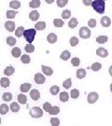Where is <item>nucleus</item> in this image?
<instances>
[{
    "mask_svg": "<svg viewBox=\"0 0 112 126\" xmlns=\"http://www.w3.org/2000/svg\"><path fill=\"white\" fill-rule=\"evenodd\" d=\"M92 7L97 13L103 14L105 12V8H106L105 0H94L92 3Z\"/></svg>",
    "mask_w": 112,
    "mask_h": 126,
    "instance_id": "f257e3e1",
    "label": "nucleus"
},
{
    "mask_svg": "<svg viewBox=\"0 0 112 126\" xmlns=\"http://www.w3.org/2000/svg\"><path fill=\"white\" fill-rule=\"evenodd\" d=\"M36 29H27V30H24V32H23V37L25 38V40L28 43H32L35 39V37H36Z\"/></svg>",
    "mask_w": 112,
    "mask_h": 126,
    "instance_id": "f03ea898",
    "label": "nucleus"
},
{
    "mask_svg": "<svg viewBox=\"0 0 112 126\" xmlns=\"http://www.w3.org/2000/svg\"><path fill=\"white\" fill-rule=\"evenodd\" d=\"M30 116L33 118H41L43 116V111L38 107H34L30 109Z\"/></svg>",
    "mask_w": 112,
    "mask_h": 126,
    "instance_id": "7ed1b4c3",
    "label": "nucleus"
},
{
    "mask_svg": "<svg viewBox=\"0 0 112 126\" xmlns=\"http://www.w3.org/2000/svg\"><path fill=\"white\" fill-rule=\"evenodd\" d=\"M80 36L81 38H84V39L89 38L90 36H91V30H90V28L86 26L81 27L80 29Z\"/></svg>",
    "mask_w": 112,
    "mask_h": 126,
    "instance_id": "20e7f679",
    "label": "nucleus"
},
{
    "mask_svg": "<svg viewBox=\"0 0 112 126\" xmlns=\"http://www.w3.org/2000/svg\"><path fill=\"white\" fill-rule=\"evenodd\" d=\"M99 98V95L97 93H95V92H92V93H90L88 96H87V101H88V103L90 104H94L95 103Z\"/></svg>",
    "mask_w": 112,
    "mask_h": 126,
    "instance_id": "39448f33",
    "label": "nucleus"
},
{
    "mask_svg": "<svg viewBox=\"0 0 112 126\" xmlns=\"http://www.w3.org/2000/svg\"><path fill=\"white\" fill-rule=\"evenodd\" d=\"M34 79H35V82H36V84H43V83H45V81H46L45 76L42 75L41 73H36V75H35Z\"/></svg>",
    "mask_w": 112,
    "mask_h": 126,
    "instance_id": "423d86ee",
    "label": "nucleus"
},
{
    "mask_svg": "<svg viewBox=\"0 0 112 126\" xmlns=\"http://www.w3.org/2000/svg\"><path fill=\"white\" fill-rule=\"evenodd\" d=\"M96 54L100 56V57H102V58H106V57H108V51L107 49H104V48H98L97 50H96Z\"/></svg>",
    "mask_w": 112,
    "mask_h": 126,
    "instance_id": "0eeeda50",
    "label": "nucleus"
},
{
    "mask_svg": "<svg viewBox=\"0 0 112 126\" xmlns=\"http://www.w3.org/2000/svg\"><path fill=\"white\" fill-rule=\"evenodd\" d=\"M101 24L104 27H109L111 24V20L108 16H104L101 18Z\"/></svg>",
    "mask_w": 112,
    "mask_h": 126,
    "instance_id": "6e6552de",
    "label": "nucleus"
},
{
    "mask_svg": "<svg viewBox=\"0 0 112 126\" xmlns=\"http://www.w3.org/2000/svg\"><path fill=\"white\" fill-rule=\"evenodd\" d=\"M5 28L9 32H13L15 30V23L12 21H8L5 23Z\"/></svg>",
    "mask_w": 112,
    "mask_h": 126,
    "instance_id": "1a4fd4ad",
    "label": "nucleus"
},
{
    "mask_svg": "<svg viewBox=\"0 0 112 126\" xmlns=\"http://www.w3.org/2000/svg\"><path fill=\"white\" fill-rule=\"evenodd\" d=\"M30 96H31V98L33 100L37 101V100L40 98V93H39V91L38 90L34 89V90H32L31 92H30Z\"/></svg>",
    "mask_w": 112,
    "mask_h": 126,
    "instance_id": "9d476101",
    "label": "nucleus"
},
{
    "mask_svg": "<svg viewBox=\"0 0 112 126\" xmlns=\"http://www.w3.org/2000/svg\"><path fill=\"white\" fill-rule=\"evenodd\" d=\"M41 68H42L43 73H44L45 75H47V76H51V75L53 74L52 68H50L49 66H46L44 64H42V65H41Z\"/></svg>",
    "mask_w": 112,
    "mask_h": 126,
    "instance_id": "9b49d317",
    "label": "nucleus"
},
{
    "mask_svg": "<svg viewBox=\"0 0 112 126\" xmlns=\"http://www.w3.org/2000/svg\"><path fill=\"white\" fill-rule=\"evenodd\" d=\"M29 18L31 21H34V22H36L38 20L39 18V13L36 11V10H32L31 12L29 13Z\"/></svg>",
    "mask_w": 112,
    "mask_h": 126,
    "instance_id": "f8f14e48",
    "label": "nucleus"
},
{
    "mask_svg": "<svg viewBox=\"0 0 112 126\" xmlns=\"http://www.w3.org/2000/svg\"><path fill=\"white\" fill-rule=\"evenodd\" d=\"M47 40H48V42L50 43V44H53V43H55V42L57 41V36H56L54 33H50V34H49L48 36H47Z\"/></svg>",
    "mask_w": 112,
    "mask_h": 126,
    "instance_id": "ddd939ff",
    "label": "nucleus"
},
{
    "mask_svg": "<svg viewBox=\"0 0 112 126\" xmlns=\"http://www.w3.org/2000/svg\"><path fill=\"white\" fill-rule=\"evenodd\" d=\"M31 83H23V84L20 86V90H21L22 93H28L29 90L31 89Z\"/></svg>",
    "mask_w": 112,
    "mask_h": 126,
    "instance_id": "4468645a",
    "label": "nucleus"
},
{
    "mask_svg": "<svg viewBox=\"0 0 112 126\" xmlns=\"http://www.w3.org/2000/svg\"><path fill=\"white\" fill-rule=\"evenodd\" d=\"M11 54H12V56L15 57V58H18V57H21L22 56V51H21V49L18 48V47H15L12 49L11 50Z\"/></svg>",
    "mask_w": 112,
    "mask_h": 126,
    "instance_id": "2eb2a0df",
    "label": "nucleus"
},
{
    "mask_svg": "<svg viewBox=\"0 0 112 126\" xmlns=\"http://www.w3.org/2000/svg\"><path fill=\"white\" fill-rule=\"evenodd\" d=\"M0 85L3 88H8L10 85V80H9L8 78H2L0 79Z\"/></svg>",
    "mask_w": 112,
    "mask_h": 126,
    "instance_id": "dca6fc26",
    "label": "nucleus"
},
{
    "mask_svg": "<svg viewBox=\"0 0 112 126\" xmlns=\"http://www.w3.org/2000/svg\"><path fill=\"white\" fill-rule=\"evenodd\" d=\"M14 72H15V68H14L13 66H8V67L5 68L4 75L5 76H7V77L12 76Z\"/></svg>",
    "mask_w": 112,
    "mask_h": 126,
    "instance_id": "f3484780",
    "label": "nucleus"
},
{
    "mask_svg": "<svg viewBox=\"0 0 112 126\" xmlns=\"http://www.w3.org/2000/svg\"><path fill=\"white\" fill-rule=\"evenodd\" d=\"M9 8H11L13 10H17L19 8H21V2L20 1H16V0L11 1L9 3Z\"/></svg>",
    "mask_w": 112,
    "mask_h": 126,
    "instance_id": "a211bd4d",
    "label": "nucleus"
},
{
    "mask_svg": "<svg viewBox=\"0 0 112 126\" xmlns=\"http://www.w3.org/2000/svg\"><path fill=\"white\" fill-rule=\"evenodd\" d=\"M70 57H71V52L67 50H64L63 52H62V54L60 55V58L62 59V60H64V61H66V60H68Z\"/></svg>",
    "mask_w": 112,
    "mask_h": 126,
    "instance_id": "6ab92c4d",
    "label": "nucleus"
},
{
    "mask_svg": "<svg viewBox=\"0 0 112 126\" xmlns=\"http://www.w3.org/2000/svg\"><path fill=\"white\" fill-rule=\"evenodd\" d=\"M59 99H60V101H62V102H67L68 99H69V94H67L66 92H62V93H60Z\"/></svg>",
    "mask_w": 112,
    "mask_h": 126,
    "instance_id": "aec40b11",
    "label": "nucleus"
},
{
    "mask_svg": "<svg viewBox=\"0 0 112 126\" xmlns=\"http://www.w3.org/2000/svg\"><path fill=\"white\" fill-rule=\"evenodd\" d=\"M46 28V23L45 22H38L35 24V29L37 31H42Z\"/></svg>",
    "mask_w": 112,
    "mask_h": 126,
    "instance_id": "412c9836",
    "label": "nucleus"
},
{
    "mask_svg": "<svg viewBox=\"0 0 112 126\" xmlns=\"http://www.w3.org/2000/svg\"><path fill=\"white\" fill-rule=\"evenodd\" d=\"M86 77V70L85 69H82V68H80L78 69L77 71V78L80 79H82Z\"/></svg>",
    "mask_w": 112,
    "mask_h": 126,
    "instance_id": "4be33fe9",
    "label": "nucleus"
},
{
    "mask_svg": "<svg viewBox=\"0 0 112 126\" xmlns=\"http://www.w3.org/2000/svg\"><path fill=\"white\" fill-rule=\"evenodd\" d=\"M78 24H79V21H78V19L76 18H72L70 20V22L68 23V27L69 28H71V29H74V28H76L78 26Z\"/></svg>",
    "mask_w": 112,
    "mask_h": 126,
    "instance_id": "5701e85b",
    "label": "nucleus"
},
{
    "mask_svg": "<svg viewBox=\"0 0 112 126\" xmlns=\"http://www.w3.org/2000/svg\"><path fill=\"white\" fill-rule=\"evenodd\" d=\"M9 108L8 107V105L2 104V105L0 106V114H1V115H6L7 113L9 112Z\"/></svg>",
    "mask_w": 112,
    "mask_h": 126,
    "instance_id": "b1692460",
    "label": "nucleus"
},
{
    "mask_svg": "<svg viewBox=\"0 0 112 126\" xmlns=\"http://www.w3.org/2000/svg\"><path fill=\"white\" fill-rule=\"evenodd\" d=\"M40 0H32L31 2L29 3V7L32 9H36L40 7Z\"/></svg>",
    "mask_w": 112,
    "mask_h": 126,
    "instance_id": "393cba45",
    "label": "nucleus"
},
{
    "mask_svg": "<svg viewBox=\"0 0 112 126\" xmlns=\"http://www.w3.org/2000/svg\"><path fill=\"white\" fill-rule=\"evenodd\" d=\"M10 110L14 113H17L20 110V106H19L18 103L16 102H12L11 105H10Z\"/></svg>",
    "mask_w": 112,
    "mask_h": 126,
    "instance_id": "a878e982",
    "label": "nucleus"
},
{
    "mask_svg": "<svg viewBox=\"0 0 112 126\" xmlns=\"http://www.w3.org/2000/svg\"><path fill=\"white\" fill-rule=\"evenodd\" d=\"M18 14V11L17 10H8L7 13H6V16L8 19H13L15 18V16Z\"/></svg>",
    "mask_w": 112,
    "mask_h": 126,
    "instance_id": "bb28decb",
    "label": "nucleus"
},
{
    "mask_svg": "<svg viewBox=\"0 0 112 126\" xmlns=\"http://www.w3.org/2000/svg\"><path fill=\"white\" fill-rule=\"evenodd\" d=\"M24 28L23 26H19L17 28V30H15V36H17V37H21V36H23V32H24Z\"/></svg>",
    "mask_w": 112,
    "mask_h": 126,
    "instance_id": "cd10ccee",
    "label": "nucleus"
},
{
    "mask_svg": "<svg viewBox=\"0 0 112 126\" xmlns=\"http://www.w3.org/2000/svg\"><path fill=\"white\" fill-rule=\"evenodd\" d=\"M18 101L20 104L22 105H24V104L27 103V97L25 94H20L18 95Z\"/></svg>",
    "mask_w": 112,
    "mask_h": 126,
    "instance_id": "c85d7f7f",
    "label": "nucleus"
},
{
    "mask_svg": "<svg viewBox=\"0 0 112 126\" xmlns=\"http://www.w3.org/2000/svg\"><path fill=\"white\" fill-rule=\"evenodd\" d=\"M64 24V23L63 20H61V19H54L53 20V25L55 27L60 28V27H63Z\"/></svg>",
    "mask_w": 112,
    "mask_h": 126,
    "instance_id": "c756f323",
    "label": "nucleus"
},
{
    "mask_svg": "<svg viewBox=\"0 0 112 126\" xmlns=\"http://www.w3.org/2000/svg\"><path fill=\"white\" fill-rule=\"evenodd\" d=\"M108 37L107 36H99L96 37V41H97V43L99 44H104V43H106L107 41H108Z\"/></svg>",
    "mask_w": 112,
    "mask_h": 126,
    "instance_id": "7c9ffc66",
    "label": "nucleus"
},
{
    "mask_svg": "<svg viewBox=\"0 0 112 126\" xmlns=\"http://www.w3.org/2000/svg\"><path fill=\"white\" fill-rule=\"evenodd\" d=\"M24 50H25V51H26L27 53H32V52L35 51V46L32 45L31 43H28L27 45H25Z\"/></svg>",
    "mask_w": 112,
    "mask_h": 126,
    "instance_id": "2f4dec72",
    "label": "nucleus"
},
{
    "mask_svg": "<svg viewBox=\"0 0 112 126\" xmlns=\"http://www.w3.org/2000/svg\"><path fill=\"white\" fill-rule=\"evenodd\" d=\"M101 68H102V64L100 63H93L92 66H91V69H92L93 71H94V72L99 71Z\"/></svg>",
    "mask_w": 112,
    "mask_h": 126,
    "instance_id": "473e14b6",
    "label": "nucleus"
},
{
    "mask_svg": "<svg viewBox=\"0 0 112 126\" xmlns=\"http://www.w3.org/2000/svg\"><path fill=\"white\" fill-rule=\"evenodd\" d=\"M21 61H22V63H29L31 59H30V56L28 54H23L21 56Z\"/></svg>",
    "mask_w": 112,
    "mask_h": 126,
    "instance_id": "72a5a7b5",
    "label": "nucleus"
},
{
    "mask_svg": "<svg viewBox=\"0 0 112 126\" xmlns=\"http://www.w3.org/2000/svg\"><path fill=\"white\" fill-rule=\"evenodd\" d=\"M49 92H50V94H51L52 95H56V94H59L60 89H59V87L57 85H54V86H51V87H50Z\"/></svg>",
    "mask_w": 112,
    "mask_h": 126,
    "instance_id": "f704fd0d",
    "label": "nucleus"
},
{
    "mask_svg": "<svg viewBox=\"0 0 112 126\" xmlns=\"http://www.w3.org/2000/svg\"><path fill=\"white\" fill-rule=\"evenodd\" d=\"M2 99L4 100L5 102H9L10 100L12 99V94L10 93H5L2 95Z\"/></svg>",
    "mask_w": 112,
    "mask_h": 126,
    "instance_id": "c9c22d12",
    "label": "nucleus"
},
{
    "mask_svg": "<svg viewBox=\"0 0 112 126\" xmlns=\"http://www.w3.org/2000/svg\"><path fill=\"white\" fill-rule=\"evenodd\" d=\"M6 41H7L8 45H9V46H14L16 44V42H17L16 39H15V37H13V36H8Z\"/></svg>",
    "mask_w": 112,
    "mask_h": 126,
    "instance_id": "e433bc0d",
    "label": "nucleus"
},
{
    "mask_svg": "<svg viewBox=\"0 0 112 126\" xmlns=\"http://www.w3.org/2000/svg\"><path fill=\"white\" fill-rule=\"evenodd\" d=\"M71 17V11L69 9H65L62 12V18L64 19V20H67Z\"/></svg>",
    "mask_w": 112,
    "mask_h": 126,
    "instance_id": "4c0bfd02",
    "label": "nucleus"
},
{
    "mask_svg": "<svg viewBox=\"0 0 112 126\" xmlns=\"http://www.w3.org/2000/svg\"><path fill=\"white\" fill-rule=\"evenodd\" d=\"M72 85V80H71V79L70 78H68L67 79H65V80L63 82V86H64V89H69L70 87H71Z\"/></svg>",
    "mask_w": 112,
    "mask_h": 126,
    "instance_id": "58836bf2",
    "label": "nucleus"
},
{
    "mask_svg": "<svg viewBox=\"0 0 112 126\" xmlns=\"http://www.w3.org/2000/svg\"><path fill=\"white\" fill-rule=\"evenodd\" d=\"M70 95H71V97L73 99H77L80 96V92H79V90H77V89H73V90H71Z\"/></svg>",
    "mask_w": 112,
    "mask_h": 126,
    "instance_id": "ea45409f",
    "label": "nucleus"
},
{
    "mask_svg": "<svg viewBox=\"0 0 112 126\" xmlns=\"http://www.w3.org/2000/svg\"><path fill=\"white\" fill-rule=\"evenodd\" d=\"M70 45L72 46V47H75V46H77L78 44H79V38L78 37H76V36H72L71 38H70Z\"/></svg>",
    "mask_w": 112,
    "mask_h": 126,
    "instance_id": "a19ab883",
    "label": "nucleus"
},
{
    "mask_svg": "<svg viewBox=\"0 0 112 126\" xmlns=\"http://www.w3.org/2000/svg\"><path fill=\"white\" fill-rule=\"evenodd\" d=\"M56 3L59 8H64L68 3V0H56Z\"/></svg>",
    "mask_w": 112,
    "mask_h": 126,
    "instance_id": "79ce46f5",
    "label": "nucleus"
},
{
    "mask_svg": "<svg viewBox=\"0 0 112 126\" xmlns=\"http://www.w3.org/2000/svg\"><path fill=\"white\" fill-rule=\"evenodd\" d=\"M51 108H52V106H51V105H50L49 102H46V103L43 104V109H44L46 112L49 113V111H50Z\"/></svg>",
    "mask_w": 112,
    "mask_h": 126,
    "instance_id": "37998d69",
    "label": "nucleus"
},
{
    "mask_svg": "<svg viewBox=\"0 0 112 126\" xmlns=\"http://www.w3.org/2000/svg\"><path fill=\"white\" fill-rule=\"evenodd\" d=\"M50 124L52 126H59L60 125V120L58 118H51L50 119Z\"/></svg>",
    "mask_w": 112,
    "mask_h": 126,
    "instance_id": "c03bdc74",
    "label": "nucleus"
},
{
    "mask_svg": "<svg viewBox=\"0 0 112 126\" xmlns=\"http://www.w3.org/2000/svg\"><path fill=\"white\" fill-rule=\"evenodd\" d=\"M59 112H60V108L58 107H52L50 111L49 112V114H50V115H57Z\"/></svg>",
    "mask_w": 112,
    "mask_h": 126,
    "instance_id": "a18cd8bd",
    "label": "nucleus"
},
{
    "mask_svg": "<svg viewBox=\"0 0 112 126\" xmlns=\"http://www.w3.org/2000/svg\"><path fill=\"white\" fill-rule=\"evenodd\" d=\"M71 63L72 65H74V66H79L80 63V60L78 58V57H74L71 60Z\"/></svg>",
    "mask_w": 112,
    "mask_h": 126,
    "instance_id": "49530a36",
    "label": "nucleus"
},
{
    "mask_svg": "<svg viewBox=\"0 0 112 126\" xmlns=\"http://www.w3.org/2000/svg\"><path fill=\"white\" fill-rule=\"evenodd\" d=\"M88 25L90 28H94L96 26V20L95 19H90L88 21Z\"/></svg>",
    "mask_w": 112,
    "mask_h": 126,
    "instance_id": "de8ad7c7",
    "label": "nucleus"
},
{
    "mask_svg": "<svg viewBox=\"0 0 112 126\" xmlns=\"http://www.w3.org/2000/svg\"><path fill=\"white\" fill-rule=\"evenodd\" d=\"M82 3L85 5V6H92L93 0H82Z\"/></svg>",
    "mask_w": 112,
    "mask_h": 126,
    "instance_id": "09e8293b",
    "label": "nucleus"
},
{
    "mask_svg": "<svg viewBox=\"0 0 112 126\" xmlns=\"http://www.w3.org/2000/svg\"><path fill=\"white\" fill-rule=\"evenodd\" d=\"M45 1H46L47 4H52L54 2V0H45Z\"/></svg>",
    "mask_w": 112,
    "mask_h": 126,
    "instance_id": "8fccbe9b",
    "label": "nucleus"
},
{
    "mask_svg": "<svg viewBox=\"0 0 112 126\" xmlns=\"http://www.w3.org/2000/svg\"><path fill=\"white\" fill-rule=\"evenodd\" d=\"M108 72H109V75L112 77V65L109 67V69H108Z\"/></svg>",
    "mask_w": 112,
    "mask_h": 126,
    "instance_id": "3c124183",
    "label": "nucleus"
},
{
    "mask_svg": "<svg viewBox=\"0 0 112 126\" xmlns=\"http://www.w3.org/2000/svg\"><path fill=\"white\" fill-rule=\"evenodd\" d=\"M110 91H111V92H112V83H111V84H110Z\"/></svg>",
    "mask_w": 112,
    "mask_h": 126,
    "instance_id": "603ef678",
    "label": "nucleus"
},
{
    "mask_svg": "<svg viewBox=\"0 0 112 126\" xmlns=\"http://www.w3.org/2000/svg\"><path fill=\"white\" fill-rule=\"evenodd\" d=\"M0 124H1V119H0Z\"/></svg>",
    "mask_w": 112,
    "mask_h": 126,
    "instance_id": "864d4df0",
    "label": "nucleus"
},
{
    "mask_svg": "<svg viewBox=\"0 0 112 126\" xmlns=\"http://www.w3.org/2000/svg\"><path fill=\"white\" fill-rule=\"evenodd\" d=\"M105 1H106V0H105Z\"/></svg>",
    "mask_w": 112,
    "mask_h": 126,
    "instance_id": "5fc2aeb1",
    "label": "nucleus"
}]
</instances>
